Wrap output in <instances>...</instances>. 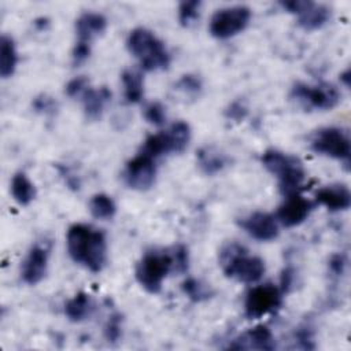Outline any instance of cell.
I'll return each instance as SVG.
<instances>
[{"label": "cell", "instance_id": "1", "mask_svg": "<svg viewBox=\"0 0 351 351\" xmlns=\"http://www.w3.org/2000/svg\"><path fill=\"white\" fill-rule=\"evenodd\" d=\"M66 244L70 258L90 270L99 273L107 261L106 234L86 223H74L69 228Z\"/></svg>", "mask_w": 351, "mask_h": 351}, {"label": "cell", "instance_id": "2", "mask_svg": "<svg viewBox=\"0 0 351 351\" xmlns=\"http://www.w3.org/2000/svg\"><path fill=\"white\" fill-rule=\"evenodd\" d=\"M219 263L226 277L245 284L259 281L266 270L263 259L250 255L248 250L237 243L226 244L221 250Z\"/></svg>", "mask_w": 351, "mask_h": 351}, {"label": "cell", "instance_id": "3", "mask_svg": "<svg viewBox=\"0 0 351 351\" xmlns=\"http://www.w3.org/2000/svg\"><path fill=\"white\" fill-rule=\"evenodd\" d=\"M128 48L147 71L165 70L170 64V55L165 44L148 29L136 27L128 36Z\"/></svg>", "mask_w": 351, "mask_h": 351}, {"label": "cell", "instance_id": "4", "mask_svg": "<svg viewBox=\"0 0 351 351\" xmlns=\"http://www.w3.org/2000/svg\"><path fill=\"white\" fill-rule=\"evenodd\" d=\"M262 165L277 177L280 191L284 196L298 193L306 177V171L303 163L296 156L277 149H267L262 155Z\"/></svg>", "mask_w": 351, "mask_h": 351}, {"label": "cell", "instance_id": "5", "mask_svg": "<svg viewBox=\"0 0 351 351\" xmlns=\"http://www.w3.org/2000/svg\"><path fill=\"white\" fill-rule=\"evenodd\" d=\"M170 271H174L173 251H149L136 265V280L147 292L158 293Z\"/></svg>", "mask_w": 351, "mask_h": 351}, {"label": "cell", "instance_id": "6", "mask_svg": "<svg viewBox=\"0 0 351 351\" xmlns=\"http://www.w3.org/2000/svg\"><path fill=\"white\" fill-rule=\"evenodd\" d=\"M189 140H191L189 125L184 121H178V122H174L169 129L160 133L148 136L140 152L154 159L170 152L178 154L188 147Z\"/></svg>", "mask_w": 351, "mask_h": 351}, {"label": "cell", "instance_id": "7", "mask_svg": "<svg viewBox=\"0 0 351 351\" xmlns=\"http://www.w3.org/2000/svg\"><path fill=\"white\" fill-rule=\"evenodd\" d=\"M251 19V10L245 5H230L217 10L210 19V33L215 38H229L243 32Z\"/></svg>", "mask_w": 351, "mask_h": 351}, {"label": "cell", "instance_id": "8", "mask_svg": "<svg viewBox=\"0 0 351 351\" xmlns=\"http://www.w3.org/2000/svg\"><path fill=\"white\" fill-rule=\"evenodd\" d=\"M292 97L308 108L314 110H332L340 101V92L332 84H317L310 85L298 82L293 85Z\"/></svg>", "mask_w": 351, "mask_h": 351}, {"label": "cell", "instance_id": "9", "mask_svg": "<svg viewBox=\"0 0 351 351\" xmlns=\"http://www.w3.org/2000/svg\"><path fill=\"white\" fill-rule=\"evenodd\" d=\"M311 148L317 154L348 162L351 143L348 134L339 128H322L311 138Z\"/></svg>", "mask_w": 351, "mask_h": 351}, {"label": "cell", "instance_id": "10", "mask_svg": "<svg viewBox=\"0 0 351 351\" xmlns=\"http://www.w3.org/2000/svg\"><path fill=\"white\" fill-rule=\"evenodd\" d=\"M282 291L274 284L256 285L248 291L244 302V311L248 318H261L280 307Z\"/></svg>", "mask_w": 351, "mask_h": 351}, {"label": "cell", "instance_id": "11", "mask_svg": "<svg viewBox=\"0 0 351 351\" xmlns=\"http://www.w3.org/2000/svg\"><path fill=\"white\" fill-rule=\"evenodd\" d=\"M281 7L298 16V23L304 30L321 29L330 18V8L321 3L310 0H291L282 1Z\"/></svg>", "mask_w": 351, "mask_h": 351}, {"label": "cell", "instance_id": "12", "mask_svg": "<svg viewBox=\"0 0 351 351\" xmlns=\"http://www.w3.org/2000/svg\"><path fill=\"white\" fill-rule=\"evenodd\" d=\"M156 177V165L155 159L140 152L133 159H130L123 170L125 184L137 191L149 189Z\"/></svg>", "mask_w": 351, "mask_h": 351}, {"label": "cell", "instance_id": "13", "mask_svg": "<svg viewBox=\"0 0 351 351\" xmlns=\"http://www.w3.org/2000/svg\"><path fill=\"white\" fill-rule=\"evenodd\" d=\"M313 208L314 204L308 199L293 193L287 196L284 203L278 207L277 219L287 228L298 226L308 218Z\"/></svg>", "mask_w": 351, "mask_h": 351}, {"label": "cell", "instance_id": "14", "mask_svg": "<svg viewBox=\"0 0 351 351\" xmlns=\"http://www.w3.org/2000/svg\"><path fill=\"white\" fill-rule=\"evenodd\" d=\"M240 226L255 240L270 241L278 236V225L273 215L255 211L240 221Z\"/></svg>", "mask_w": 351, "mask_h": 351}, {"label": "cell", "instance_id": "15", "mask_svg": "<svg viewBox=\"0 0 351 351\" xmlns=\"http://www.w3.org/2000/svg\"><path fill=\"white\" fill-rule=\"evenodd\" d=\"M48 248L43 244H34L29 250L22 263V278L26 284L34 285L44 278L48 267Z\"/></svg>", "mask_w": 351, "mask_h": 351}, {"label": "cell", "instance_id": "16", "mask_svg": "<svg viewBox=\"0 0 351 351\" xmlns=\"http://www.w3.org/2000/svg\"><path fill=\"white\" fill-rule=\"evenodd\" d=\"M229 348L233 350H274L276 341L267 326L258 325L234 339Z\"/></svg>", "mask_w": 351, "mask_h": 351}, {"label": "cell", "instance_id": "17", "mask_svg": "<svg viewBox=\"0 0 351 351\" xmlns=\"http://www.w3.org/2000/svg\"><path fill=\"white\" fill-rule=\"evenodd\" d=\"M315 200L330 211H343L351 206V193L346 185L332 184L318 189Z\"/></svg>", "mask_w": 351, "mask_h": 351}, {"label": "cell", "instance_id": "18", "mask_svg": "<svg viewBox=\"0 0 351 351\" xmlns=\"http://www.w3.org/2000/svg\"><path fill=\"white\" fill-rule=\"evenodd\" d=\"M107 27V19L99 12H84L75 21V32L78 41L89 43Z\"/></svg>", "mask_w": 351, "mask_h": 351}, {"label": "cell", "instance_id": "19", "mask_svg": "<svg viewBox=\"0 0 351 351\" xmlns=\"http://www.w3.org/2000/svg\"><path fill=\"white\" fill-rule=\"evenodd\" d=\"M110 99H111V92L108 88L106 86H101L99 89L88 88L82 93L85 115L89 119H99L104 111L106 104L110 101Z\"/></svg>", "mask_w": 351, "mask_h": 351}, {"label": "cell", "instance_id": "20", "mask_svg": "<svg viewBox=\"0 0 351 351\" xmlns=\"http://www.w3.org/2000/svg\"><path fill=\"white\" fill-rule=\"evenodd\" d=\"M197 165L203 173L213 176L228 165V158L215 147H204L197 152Z\"/></svg>", "mask_w": 351, "mask_h": 351}, {"label": "cell", "instance_id": "21", "mask_svg": "<svg viewBox=\"0 0 351 351\" xmlns=\"http://www.w3.org/2000/svg\"><path fill=\"white\" fill-rule=\"evenodd\" d=\"M92 300L88 293L78 292L64 304V314L73 322H81L89 317L92 311Z\"/></svg>", "mask_w": 351, "mask_h": 351}, {"label": "cell", "instance_id": "22", "mask_svg": "<svg viewBox=\"0 0 351 351\" xmlns=\"http://www.w3.org/2000/svg\"><path fill=\"white\" fill-rule=\"evenodd\" d=\"M18 63V53L11 37L1 36L0 40V75L7 78L14 74Z\"/></svg>", "mask_w": 351, "mask_h": 351}, {"label": "cell", "instance_id": "23", "mask_svg": "<svg viewBox=\"0 0 351 351\" xmlns=\"http://www.w3.org/2000/svg\"><path fill=\"white\" fill-rule=\"evenodd\" d=\"M122 84L125 99L128 103H138L144 96L143 75L136 70H125L122 73Z\"/></svg>", "mask_w": 351, "mask_h": 351}, {"label": "cell", "instance_id": "24", "mask_svg": "<svg viewBox=\"0 0 351 351\" xmlns=\"http://www.w3.org/2000/svg\"><path fill=\"white\" fill-rule=\"evenodd\" d=\"M11 193L21 206H27L36 196V188L25 173H16L11 181Z\"/></svg>", "mask_w": 351, "mask_h": 351}, {"label": "cell", "instance_id": "25", "mask_svg": "<svg viewBox=\"0 0 351 351\" xmlns=\"http://www.w3.org/2000/svg\"><path fill=\"white\" fill-rule=\"evenodd\" d=\"M90 214L97 219H111L115 215L117 206L114 200L106 193H97L92 196L89 202Z\"/></svg>", "mask_w": 351, "mask_h": 351}, {"label": "cell", "instance_id": "26", "mask_svg": "<svg viewBox=\"0 0 351 351\" xmlns=\"http://www.w3.org/2000/svg\"><path fill=\"white\" fill-rule=\"evenodd\" d=\"M184 293L193 302H202L211 296L210 288L196 278H186L181 285Z\"/></svg>", "mask_w": 351, "mask_h": 351}, {"label": "cell", "instance_id": "27", "mask_svg": "<svg viewBox=\"0 0 351 351\" xmlns=\"http://www.w3.org/2000/svg\"><path fill=\"white\" fill-rule=\"evenodd\" d=\"M200 5H202V3L199 0L182 1L178 5V21H180V23L182 26L192 25L199 18Z\"/></svg>", "mask_w": 351, "mask_h": 351}, {"label": "cell", "instance_id": "28", "mask_svg": "<svg viewBox=\"0 0 351 351\" xmlns=\"http://www.w3.org/2000/svg\"><path fill=\"white\" fill-rule=\"evenodd\" d=\"M144 117L152 125H156V126L163 125L166 121L165 107L158 101H152L144 108Z\"/></svg>", "mask_w": 351, "mask_h": 351}, {"label": "cell", "instance_id": "29", "mask_svg": "<svg viewBox=\"0 0 351 351\" xmlns=\"http://www.w3.org/2000/svg\"><path fill=\"white\" fill-rule=\"evenodd\" d=\"M173 251V258H174V271L176 273H185L188 270L189 265V256H188V250L185 245L178 244L171 248Z\"/></svg>", "mask_w": 351, "mask_h": 351}, {"label": "cell", "instance_id": "30", "mask_svg": "<svg viewBox=\"0 0 351 351\" xmlns=\"http://www.w3.org/2000/svg\"><path fill=\"white\" fill-rule=\"evenodd\" d=\"M177 88L182 92H185L186 95H197L202 89V82L196 75H182L178 82H177Z\"/></svg>", "mask_w": 351, "mask_h": 351}, {"label": "cell", "instance_id": "31", "mask_svg": "<svg viewBox=\"0 0 351 351\" xmlns=\"http://www.w3.org/2000/svg\"><path fill=\"white\" fill-rule=\"evenodd\" d=\"M122 329V318L119 314H112L104 328V335L108 341H117L121 337Z\"/></svg>", "mask_w": 351, "mask_h": 351}, {"label": "cell", "instance_id": "32", "mask_svg": "<svg viewBox=\"0 0 351 351\" xmlns=\"http://www.w3.org/2000/svg\"><path fill=\"white\" fill-rule=\"evenodd\" d=\"M88 80L85 77H75L73 78L71 81L67 82L66 85V93L70 96V97H75L81 93H84L89 86H88Z\"/></svg>", "mask_w": 351, "mask_h": 351}, {"label": "cell", "instance_id": "33", "mask_svg": "<svg viewBox=\"0 0 351 351\" xmlns=\"http://www.w3.org/2000/svg\"><path fill=\"white\" fill-rule=\"evenodd\" d=\"M89 55H90V44L78 41L73 49V63L78 66L84 63L89 58Z\"/></svg>", "mask_w": 351, "mask_h": 351}, {"label": "cell", "instance_id": "34", "mask_svg": "<svg viewBox=\"0 0 351 351\" xmlns=\"http://www.w3.org/2000/svg\"><path fill=\"white\" fill-rule=\"evenodd\" d=\"M347 267V258L343 254H335L329 259V270L333 276H343Z\"/></svg>", "mask_w": 351, "mask_h": 351}, {"label": "cell", "instance_id": "35", "mask_svg": "<svg viewBox=\"0 0 351 351\" xmlns=\"http://www.w3.org/2000/svg\"><path fill=\"white\" fill-rule=\"evenodd\" d=\"M245 115H247V107L241 101H233L226 110V117L234 121H243Z\"/></svg>", "mask_w": 351, "mask_h": 351}, {"label": "cell", "instance_id": "36", "mask_svg": "<svg viewBox=\"0 0 351 351\" xmlns=\"http://www.w3.org/2000/svg\"><path fill=\"white\" fill-rule=\"evenodd\" d=\"M34 107H36V110H38V111H45V112H48V111L55 110V103H53V100H52L51 97L41 96V97H37V99L34 100Z\"/></svg>", "mask_w": 351, "mask_h": 351}, {"label": "cell", "instance_id": "37", "mask_svg": "<svg viewBox=\"0 0 351 351\" xmlns=\"http://www.w3.org/2000/svg\"><path fill=\"white\" fill-rule=\"evenodd\" d=\"M293 277H295V274L291 267L284 269V271L281 274V288H280L282 292L289 291V288L292 287V282H293Z\"/></svg>", "mask_w": 351, "mask_h": 351}, {"label": "cell", "instance_id": "38", "mask_svg": "<svg viewBox=\"0 0 351 351\" xmlns=\"http://www.w3.org/2000/svg\"><path fill=\"white\" fill-rule=\"evenodd\" d=\"M340 80L344 82V85L346 86H348L350 85V70L347 69L341 75H340Z\"/></svg>", "mask_w": 351, "mask_h": 351}]
</instances>
